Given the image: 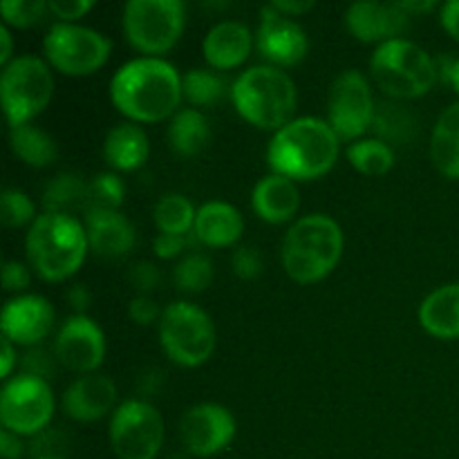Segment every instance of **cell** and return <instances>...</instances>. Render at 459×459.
<instances>
[{
    "label": "cell",
    "instance_id": "obj_1",
    "mask_svg": "<svg viewBox=\"0 0 459 459\" xmlns=\"http://www.w3.org/2000/svg\"><path fill=\"white\" fill-rule=\"evenodd\" d=\"M184 97L179 72L169 61L143 56L128 61L110 81V99L121 115L157 124L178 112Z\"/></svg>",
    "mask_w": 459,
    "mask_h": 459
},
{
    "label": "cell",
    "instance_id": "obj_2",
    "mask_svg": "<svg viewBox=\"0 0 459 459\" xmlns=\"http://www.w3.org/2000/svg\"><path fill=\"white\" fill-rule=\"evenodd\" d=\"M341 139L327 121L300 117L273 134L267 161L276 175L290 179H316L334 166Z\"/></svg>",
    "mask_w": 459,
    "mask_h": 459
},
{
    "label": "cell",
    "instance_id": "obj_3",
    "mask_svg": "<svg viewBox=\"0 0 459 459\" xmlns=\"http://www.w3.org/2000/svg\"><path fill=\"white\" fill-rule=\"evenodd\" d=\"M88 233L76 218L43 213L27 231L25 249L31 267L43 281L61 282L79 272L88 254Z\"/></svg>",
    "mask_w": 459,
    "mask_h": 459
},
{
    "label": "cell",
    "instance_id": "obj_4",
    "mask_svg": "<svg viewBox=\"0 0 459 459\" xmlns=\"http://www.w3.org/2000/svg\"><path fill=\"white\" fill-rule=\"evenodd\" d=\"M343 254V231L332 218L312 213L291 224L282 242V267L291 281L312 285L330 276Z\"/></svg>",
    "mask_w": 459,
    "mask_h": 459
},
{
    "label": "cell",
    "instance_id": "obj_5",
    "mask_svg": "<svg viewBox=\"0 0 459 459\" xmlns=\"http://www.w3.org/2000/svg\"><path fill=\"white\" fill-rule=\"evenodd\" d=\"M231 99L242 119L260 130L285 128L296 110V85L282 70L255 65L242 72L231 88Z\"/></svg>",
    "mask_w": 459,
    "mask_h": 459
},
{
    "label": "cell",
    "instance_id": "obj_6",
    "mask_svg": "<svg viewBox=\"0 0 459 459\" xmlns=\"http://www.w3.org/2000/svg\"><path fill=\"white\" fill-rule=\"evenodd\" d=\"M370 72L379 90L394 99L424 97L439 79L430 54L406 39L381 43L370 58Z\"/></svg>",
    "mask_w": 459,
    "mask_h": 459
},
{
    "label": "cell",
    "instance_id": "obj_7",
    "mask_svg": "<svg viewBox=\"0 0 459 459\" xmlns=\"http://www.w3.org/2000/svg\"><path fill=\"white\" fill-rule=\"evenodd\" d=\"M160 341L170 361L197 368L209 361L215 350L213 321L197 305L178 300L161 312Z\"/></svg>",
    "mask_w": 459,
    "mask_h": 459
},
{
    "label": "cell",
    "instance_id": "obj_8",
    "mask_svg": "<svg viewBox=\"0 0 459 459\" xmlns=\"http://www.w3.org/2000/svg\"><path fill=\"white\" fill-rule=\"evenodd\" d=\"M54 97V76L39 56H18L0 76V99L12 128L30 124L49 106Z\"/></svg>",
    "mask_w": 459,
    "mask_h": 459
},
{
    "label": "cell",
    "instance_id": "obj_9",
    "mask_svg": "<svg viewBox=\"0 0 459 459\" xmlns=\"http://www.w3.org/2000/svg\"><path fill=\"white\" fill-rule=\"evenodd\" d=\"M186 7L179 0H130L124 7L128 43L143 54H164L179 40Z\"/></svg>",
    "mask_w": 459,
    "mask_h": 459
},
{
    "label": "cell",
    "instance_id": "obj_10",
    "mask_svg": "<svg viewBox=\"0 0 459 459\" xmlns=\"http://www.w3.org/2000/svg\"><path fill=\"white\" fill-rule=\"evenodd\" d=\"M49 65L67 76H85L97 72L110 56L112 43L103 34L74 22H56L43 40Z\"/></svg>",
    "mask_w": 459,
    "mask_h": 459
},
{
    "label": "cell",
    "instance_id": "obj_11",
    "mask_svg": "<svg viewBox=\"0 0 459 459\" xmlns=\"http://www.w3.org/2000/svg\"><path fill=\"white\" fill-rule=\"evenodd\" d=\"M110 444L119 459H155L164 444V420L155 406L130 399L110 420Z\"/></svg>",
    "mask_w": 459,
    "mask_h": 459
},
{
    "label": "cell",
    "instance_id": "obj_12",
    "mask_svg": "<svg viewBox=\"0 0 459 459\" xmlns=\"http://www.w3.org/2000/svg\"><path fill=\"white\" fill-rule=\"evenodd\" d=\"M54 415V394L40 377L21 375L7 381L0 394V421L3 429L18 437L36 435L49 424Z\"/></svg>",
    "mask_w": 459,
    "mask_h": 459
},
{
    "label": "cell",
    "instance_id": "obj_13",
    "mask_svg": "<svg viewBox=\"0 0 459 459\" xmlns=\"http://www.w3.org/2000/svg\"><path fill=\"white\" fill-rule=\"evenodd\" d=\"M327 115H330L327 124L345 142L361 137L375 124V97L361 72L348 70L336 76L327 94Z\"/></svg>",
    "mask_w": 459,
    "mask_h": 459
},
{
    "label": "cell",
    "instance_id": "obj_14",
    "mask_svg": "<svg viewBox=\"0 0 459 459\" xmlns=\"http://www.w3.org/2000/svg\"><path fill=\"white\" fill-rule=\"evenodd\" d=\"M236 437V420L218 403H197L179 420V439L195 457L218 455Z\"/></svg>",
    "mask_w": 459,
    "mask_h": 459
},
{
    "label": "cell",
    "instance_id": "obj_15",
    "mask_svg": "<svg viewBox=\"0 0 459 459\" xmlns=\"http://www.w3.org/2000/svg\"><path fill=\"white\" fill-rule=\"evenodd\" d=\"M54 354L56 361L70 372L81 377L92 375L106 357V336L92 318L76 314L58 330Z\"/></svg>",
    "mask_w": 459,
    "mask_h": 459
},
{
    "label": "cell",
    "instance_id": "obj_16",
    "mask_svg": "<svg viewBox=\"0 0 459 459\" xmlns=\"http://www.w3.org/2000/svg\"><path fill=\"white\" fill-rule=\"evenodd\" d=\"M258 49L276 65H296L307 56L309 40L299 22L276 12L272 4H264L260 12Z\"/></svg>",
    "mask_w": 459,
    "mask_h": 459
},
{
    "label": "cell",
    "instance_id": "obj_17",
    "mask_svg": "<svg viewBox=\"0 0 459 459\" xmlns=\"http://www.w3.org/2000/svg\"><path fill=\"white\" fill-rule=\"evenodd\" d=\"M3 336L16 345H39L54 327V309L43 296H18L3 309Z\"/></svg>",
    "mask_w": 459,
    "mask_h": 459
},
{
    "label": "cell",
    "instance_id": "obj_18",
    "mask_svg": "<svg viewBox=\"0 0 459 459\" xmlns=\"http://www.w3.org/2000/svg\"><path fill=\"white\" fill-rule=\"evenodd\" d=\"M411 13L399 3H354L345 13V22L352 36L363 43H385L408 27Z\"/></svg>",
    "mask_w": 459,
    "mask_h": 459
},
{
    "label": "cell",
    "instance_id": "obj_19",
    "mask_svg": "<svg viewBox=\"0 0 459 459\" xmlns=\"http://www.w3.org/2000/svg\"><path fill=\"white\" fill-rule=\"evenodd\" d=\"M117 385L106 375H83L63 394V411L76 421H97L115 412Z\"/></svg>",
    "mask_w": 459,
    "mask_h": 459
},
{
    "label": "cell",
    "instance_id": "obj_20",
    "mask_svg": "<svg viewBox=\"0 0 459 459\" xmlns=\"http://www.w3.org/2000/svg\"><path fill=\"white\" fill-rule=\"evenodd\" d=\"M85 233H88L90 249L108 260L128 255L133 251L134 240H137L133 222L119 211L117 213L85 215Z\"/></svg>",
    "mask_w": 459,
    "mask_h": 459
},
{
    "label": "cell",
    "instance_id": "obj_21",
    "mask_svg": "<svg viewBox=\"0 0 459 459\" xmlns=\"http://www.w3.org/2000/svg\"><path fill=\"white\" fill-rule=\"evenodd\" d=\"M204 58L213 70H233L242 65L251 54L249 27L238 21H222L213 25L206 34Z\"/></svg>",
    "mask_w": 459,
    "mask_h": 459
},
{
    "label": "cell",
    "instance_id": "obj_22",
    "mask_svg": "<svg viewBox=\"0 0 459 459\" xmlns=\"http://www.w3.org/2000/svg\"><path fill=\"white\" fill-rule=\"evenodd\" d=\"M251 204L260 220L269 224H282L290 222L299 211L300 193L294 179L272 173L255 184Z\"/></svg>",
    "mask_w": 459,
    "mask_h": 459
},
{
    "label": "cell",
    "instance_id": "obj_23",
    "mask_svg": "<svg viewBox=\"0 0 459 459\" xmlns=\"http://www.w3.org/2000/svg\"><path fill=\"white\" fill-rule=\"evenodd\" d=\"M245 231V220L240 211L227 202H206L197 209L195 233L197 242L206 247H231L240 240Z\"/></svg>",
    "mask_w": 459,
    "mask_h": 459
},
{
    "label": "cell",
    "instance_id": "obj_24",
    "mask_svg": "<svg viewBox=\"0 0 459 459\" xmlns=\"http://www.w3.org/2000/svg\"><path fill=\"white\" fill-rule=\"evenodd\" d=\"M420 323L437 339H459V282L430 291L420 307Z\"/></svg>",
    "mask_w": 459,
    "mask_h": 459
},
{
    "label": "cell",
    "instance_id": "obj_25",
    "mask_svg": "<svg viewBox=\"0 0 459 459\" xmlns=\"http://www.w3.org/2000/svg\"><path fill=\"white\" fill-rule=\"evenodd\" d=\"M151 143L148 134L137 124H119L106 134L103 160L117 170H137L146 164Z\"/></svg>",
    "mask_w": 459,
    "mask_h": 459
},
{
    "label": "cell",
    "instance_id": "obj_26",
    "mask_svg": "<svg viewBox=\"0 0 459 459\" xmlns=\"http://www.w3.org/2000/svg\"><path fill=\"white\" fill-rule=\"evenodd\" d=\"M430 157L444 178L459 179V101L439 115L430 139Z\"/></svg>",
    "mask_w": 459,
    "mask_h": 459
},
{
    "label": "cell",
    "instance_id": "obj_27",
    "mask_svg": "<svg viewBox=\"0 0 459 459\" xmlns=\"http://www.w3.org/2000/svg\"><path fill=\"white\" fill-rule=\"evenodd\" d=\"M211 126L206 117L195 108H184L173 115L169 126V143L175 155L195 157L209 146Z\"/></svg>",
    "mask_w": 459,
    "mask_h": 459
},
{
    "label": "cell",
    "instance_id": "obj_28",
    "mask_svg": "<svg viewBox=\"0 0 459 459\" xmlns=\"http://www.w3.org/2000/svg\"><path fill=\"white\" fill-rule=\"evenodd\" d=\"M85 202H88V182L74 173L56 175L43 193L45 213L74 218L79 211L85 213Z\"/></svg>",
    "mask_w": 459,
    "mask_h": 459
},
{
    "label": "cell",
    "instance_id": "obj_29",
    "mask_svg": "<svg viewBox=\"0 0 459 459\" xmlns=\"http://www.w3.org/2000/svg\"><path fill=\"white\" fill-rule=\"evenodd\" d=\"M9 143H12L13 155L34 169H45L58 157L56 142L45 130L31 124H22L9 130Z\"/></svg>",
    "mask_w": 459,
    "mask_h": 459
},
{
    "label": "cell",
    "instance_id": "obj_30",
    "mask_svg": "<svg viewBox=\"0 0 459 459\" xmlns=\"http://www.w3.org/2000/svg\"><path fill=\"white\" fill-rule=\"evenodd\" d=\"M195 206L188 197L179 195V193H169L161 197L155 204L152 218H155V227L160 233H170V236H182V233H191L195 227Z\"/></svg>",
    "mask_w": 459,
    "mask_h": 459
},
{
    "label": "cell",
    "instance_id": "obj_31",
    "mask_svg": "<svg viewBox=\"0 0 459 459\" xmlns=\"http://www.w3.org/2000/svg\"><path fill=\"white\" fill-rule=\"evenodd\" d=\"M348 161L363 175H385L394 166V152L381 139H361L348 146Z\"/></svg>",
    "mask_w": 459,
    "mask_h": 459
},
{
    "label": "cell",
    "instance_id": "obj_32",
    "mask_svg": "<svg viewBox=\"0 0 459 459\" xmlns=\"http://www.w3.org/2000/svg\"><path fill=\"white\" fill-rule=\"evenodd\" d=\"M126 186L119 175L99 173L97 178L88 182V202H85V213H117L124 204Z\"/></svg>",
    "mask_w": 459,
    "mask_h": 459
},
{
    "label": "cell",
    "instance_id": "obj_33",
    "mask_svg": "<svg viewBox=\"0 0 459 459\" xmlns=\"http://www.w3.org/2000/svg\"><path fill=\"white\" fill-rule=\"evenodd\" d=\"M182 90L193 106H211L227 94V81L215 70L193 67L182 76Z\"/></svg>",
    "mask_w": 459,
    "mask_h": 459
},
{
    "label": "cell",
    "instance_id": "obj_34",
    "mask_svg": "<svg viewBox=\"0 0 459 459\" xmlns=\"http://www.w3.org/2000/svg\"><path fill=\"white\" fill-rule=\"evenodd\" d=\"M173 281L184 294H202L213 281V264L204 254H188L175 264Z\"/></svg>",
    "mask_w": 459,
    "mask_h": 459
},
{
    "label": "cell",
    "instance_id": "obj_35",
    "mask_svg": "<svg viewBox=\"0 0 459 459\" xmlns=\"http://www.w3.org/2000/svg\"><path fill=\"white\" fill-rule=\"evenodd\" d=\"M0 220L4 227L18 229L27 222L36 220V206L25 193L16 191V188H7L0 195Z\"/></svg>",
    "mask_w": 459,
    "mask_h": 459
},
{
    "label": "cell",
    "instance_id": "obj_36",
    "mask_svg": "<svg viewBox=\"0 0 459 459\" xmlns=\"http://www.w3.org/2000/svg\"><path fill=\"white\" fill-rule=\"evenodd\" d=\"M49 3L45 0H4L0 3V13L4 22L13 27H31L45 18Z\"/></svg>",
    "mask_w": 459,
    "mask_h": 459
},
{
    "label": "cell",
    "instance_id": "obj_37",
    "mask_svg": "<svg viewBox=\"0 0 459 459\" xmlns=\"http://www.w3.org/2000/svg\"><path fill=\"white\" fill-rule=\"evenodd\" d=\"M231 267L233 273L242 281H254L263 273V255L255 247H238L231 255Z\"/></svg>",
    "mask_w": 459,
    "mask_h": 459
},
{
    "label": "cell",
    "instance_id": "obj_38",
    "mask_svg": "<svg viewBox=\"0 0 459 459\" xmlns=\"http://www.w3.org/2000/svg\"><path fill=\"white\" fill-rule=\"evenodd\" d=\"M197 245L195 233H182V236H170V233H160L152 242V251H155L157 258L173 260L178 255H182L184 251H188L191 247Z\"/></svg>",
    "mask_w": 459,
    "mask_h": 459
},
{
    "label": "cell",
    "instance_id": "obj_39",
    "mask_svg": "<svg viewBox=\"0 0 459 459\" xmlns=\"http://www.w3.org/2000/svg\"><path fill=\"white\" fill-rule=\"evenodd\" d=\"M161 272L157 264L152 263H137L130 267L128 272V282L139 291V296H148L151 291H155L161 285Z\"/></svg>",
    "mask_w": 459,
    "mask_h": 459
},
{
    "label": "cell",
    "instance_id": "obj_40",
    "mask_svg": "<svg viewBox=\"0 0 459 459\" xmlns=\"http://www.w3.org/2000/svg\"><path fill=\"white\" fill-rule=\"evenodd\" d=\"M128 314L137 325H152V323L161 318L160 305H157L151 296H134V299L130 300Z\"/></svg>",
    "mask_w": 459,
    "mask_h": 459
},
{
    "label": "cell",
    "instance_id": "obj_41",
    "mask_svg": "<svg viewBox=\"0 0 459 459\" xmlns=\"http://www.w3.org/2000/svg\"><path fill=\"white\" fill-rule=\"evenodd\" d=\"M30 269L18 260H7L3 264V285L7 291H22L30 287Z\"/></svg>",
    "mask_w": 459,
    "mask_h": 459
},
{
    "label": "cell",
    "instance_id": "obj_42",
    "mask_svg": "<svg viewBox=\"0 0 459 459\" xmlns=\"http://www.w3.org/2000/svg\"><path fill=\"white\" fill-rule=\"evenodd\" d=\"M92 4V0H52L49 3V12L56 18H61L63 22H72L83 16L85 12H90Z\"/></svg>",
    "mask_w": 459,
    "mask_h": 459
},
{
    "label": "cell",
    "instance_id": "obj_43",
    "mask_svg": "<svg viewBox=\"0 0 459 459\" xmlns=\"http://www.w3.org/2000/svg\"><path fill=\"white\" fill-rule=\"evenodd\" d=\"M22 453H25V446H22L21 437L7 429L0 430V455L4 459H21Z\"/></svg>",
    "mask_w": 459,
    "mask_h": 459
},
{
    "label": "cell",
    "instance_id": "obj_44",
    "mask_svg": "<svg viewBox=\"0 0 459 459\" xmlns=\"http://www.w3.org/2000/svg\"><path fill=\"white\" fill-rule=\"evenodd\" d=\"M442 27L453 36V39L459 40V0H448V3L442 4Z\"/></svg>",
    "mask_w": 459,
    "mask_h": 459
},
{
    "label": "cell",
    "instance_id": "obj_45",
    "mask_svg": "<svg viewBox=\"0 0 459 459\" xmlns=\"http://www.w3.org/2000/svg\"><path fill=\"white\" fill-rule=\"evenodd\" d=\"M67 300H70L72 307L79 312V316H85L83 312L90 307V303H92V294H90L85 285H72L70 290H67Z\"/></svg>",
    "mask_w": 459,
    "mask_h": 459
},
{
    "label": "cell",
    "instance_id": "obj_46",
    "mask_svg": "<svg viewBox=\"0 0 459 459\" xmlns=\"http://www.w3.org/2000/svg\"><path fill=\"white\" fill-rule=\"evenodd\" d=\"M272 7L276 9V12H281V13H285V16H299V13H305V12H309V9L314 7V3L312 0H307V3H305V0H300V3H294V0H278V3H272Z\"/></svg>",
    "mask_w": 459,
    "mask_h": 459
},
{
    "label": "cell",
    "instance_id": "obj_47",
    "mask_svg": "<svg viewBox=\"0 0 459 459\" xmlns=\"http://www.w3.org/2000/svg\"><path fill=\"white\" fill-rule=\"evenodd\" d=\"M0 65L7 67L9 63L13 61L12 58V52H13V43H12V34H9L7 25H0Z\"/></svg>",
    "mask_w": 459,
    "mask_h": 459
},
{
    "label": "cell",
    "instance_id": "obj_48",
    "mask_svg": "<svg viewBox=\"0 0 459 459\" xmlns=\"http://www.w3.org/2000/svg\"><path fill=\"white\" fill-rule=\"evenodd\" d=\"M13 363H16V352H13V343L7 339V336H3V368H0V375H3V379H7V377L12 375Z\"/></svg>",
    "mask_w": 459,
    "mask_h": 459
},
{
    "label": "cell",
    "instance_id": "obj_49",
    "mask_svg": "<svg viewBox=\"0 0 459 459\" xmlns=\"http://www.w3.org/2000/svg\"><path fill=\"white\" fill-rule=\"evenodd\" d=\"M402 4L403 9H406L408 13H415V12H430V9L435 7V3L433 0H426V3H399Z\"/></svg>",
    "mask_w": 459,
    "mask_h": 459
},
{
    "label": "cell",
    "instance_id": "obj_50",
    "mask_svg": "<svg viewBox=\"0 0 459 459\" xmlns=\"http://www.w3.org/2000/svg\"><path fill=\"white\" fill-rule=\"evenodd\" d=\"M451 85H453V88H455V92L459 94V58H455V65H453Z\"/></svg>",
    "mask_w": 459,
    "mask_h": 459
},
{
    "label": "cell",
    "instance_id": "obj_51",
    "mask_svg": "<svg viewBox=\"0 0 459 459\" xmlns=\"http://www.w3.org/2000/svg\"><path fill=\"white\" fill-rule=\"evenodd\" d=\"M36 459H67V457L58 455V453H45V455H39Z\"/></svg>",
    "mask_w": 459,
    "mask_h": 459
}]
</instances>
